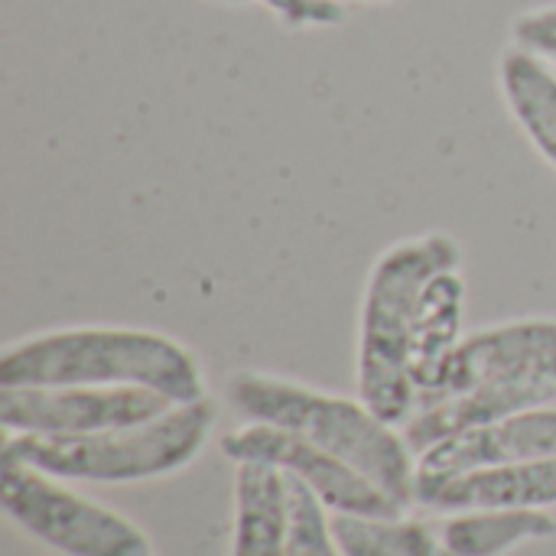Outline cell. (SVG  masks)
Instances as JSON below:
<instances>
[{"label":"cell","instance_id":"6da1fadb","mask_svg":"<svg viewBox=\"0 0 556 556\" xmlns=\"http://www.w3.org/2000/svg\"><path fill=\"white\" fill-rule=\"evenodd\" d=\"M556 401V319L528 316L466 332L437 388L401 427L420 456L463 430Z\"/></svg>","mask_w":556,"mask_h":556},{"label":"cell","instance_id":"7a4b0ae2","mask_svg":"<svg viewBox=\"0 0 556 556\" xmlns=\"http://www.w3.org/2000/svg\"><path fill=\"white\" fill-rule=\"evenodd\" d=\"M450 267H463V244L446 231H427L394 241L368 270L358 309L355 378L358 397L394 427H404L420 407L414 349L427 290Z\"/></svg>","mask_w":556,"mask_h":556},{"label":"cell","instance_id":"3957f363","mask_svg":"<svg viewBox=\"0 0 556 556\" xmlns=\"http://www.w3.org/2000/svg\"><path fill=\"white\" fill-rule=\"evenodd\" d=\"M0 388H147L173 404L208 397L195 352L137 326H65L23 336L0 355Z\"/></svg>","mask_w":556,"mask_h":556},{"label":"cell","instance_id":"277c9868","mask_svg":"<svg viewBox=\"0 0 556 556\" xmlns=\"http://www.w3.org/2000/svg\"><path fill=\"white\" fill-rule=\"evenodd\" d=\"M228 397L244 420L270 424L316 443L371 479L404 511L414 508L417 453L410 450L404 430L381 420L362 397L329 394L264 371L235 375Z\"/></svg>","mask_w":556,"mask_h":556},{"label":"cell","instance_id":"5b68a950","mask_svg":"<svg viewBox=\"0 0 556 556\" xmlns=\"http://www.w3.org/2000/svg\"><path fill=\"white\" fill-rule=\"evenodd\" d=\"M215 427L208 397L173 404L166 414L85 437H3V453L62 482H150L182 472L199 459Z\"/></svg>","mask_w":556,"mask_h":556},{"label":"cell","instance_id":"8992f818","mask_svg":"<svg viewBox=\"0 0 556 556\" xmlns=\"http://www.w3.org/2000/svg\"><path fill=\"white\" fill-rule=\"evenodd\" d=\"M0 505L23 534L62 556H153L150 538L130 518L7 453H0Z\"/></svg>","mask_w":556,"mask_h":556},{"label":"cell","instance_id":"52a82bcc","mask_svg":"<svg viewBox=\"0 0 556 556\" xmlns=\"http://www.w3.org/2000/svg\"><path fill=\"white\" fill-rule=\"evenodd\" d=\"M222 453L235 466L238 463H264V466L280 469L283 476L300 479L306 489L316 492V498L332 515H375V518L407 515L388 492H381L358 469H352L339 456L319 450L316 443H309L290 430L248 420L244 427L222 437Z\"/></svg>","mask_w":556,"mask_h":556},{"label":"cell","instance_id":"ba28073f","mask_svg":"<svg viewBox=\"0 0 556 556\" xmlns=\"http://www.w3.org/2000/svg\"><path fill=\"white\" fill-rule=\"evenodd\" d=\"M169 407L147 388H0L3 437H85L147 424Z\"/></svg>","mask_w":556,"mask_h":556},{"label":"cell","instance_id":"9c48e42d","mask_svg":"<svg viewBox=\"0 0 556 556\" xmlns=\"http://www.w3.org/2000/svg\"><path fill=\"white\" fill-rule=\"evenodd\" d=\"M544 456H556V407H538L495 424L463 430L456 437L433 443L417 456L414 505H420L424 495H430L433 489H440L456 476L544 459Z\"/></svg>","mask_w":556,"mask_h":556},{"label":"cell","instance_id":"30bf717a","mask_svg":"<svg viewBox=\"0 0 556 556\" xmlns=\"http://www.w3.org/2000/svg\"><path fill=\"white\" fill-rule=\"evenodd\" d=\"M420 508L453 515L472 508H556V456L476 469L420 498Z\"/></svg>","mask_w":556,"mask_h":556},{"label":"cell","instance_id":"8fae6325","mask_svg":"<svg viewBox=\"0 0 556 556\" xmlns=\"http://www.w3.org/2000/svg\"><path fill=\"white\" fill-rule=\"evenodd\" d=\"M231 556H287V479L264 463H238Z\"/></svg>","mask_w":556,"mask_h":556},{"label":"cell","instance_id":"7c38bea8","mask_svg":"<svg viewBox=\"0 0 556 556\" xmlns=\"http://www.w3.org/2000/svg\"><path fill=\"white\" fill-rule=\"evenodd\" d=\"M498 91L531 147L556 169V68L541 55L508 46L498 59Z\"/></svg>","mask_w":556,"mask_h":556},{"label":"cell","instance_id":"4fadbf2b","mask_svg":"<svg viewBox=\"0 0 556 556\" xmlns=\"http://www.w3.org/2000/svg\"><path fill=\"white\" fill-rule=\"evenodd\" d=\"M551 511L538 508H472L453 511L443 525L440 544L453 556H508L528 541L554 538Z\"/></svg>","mask_w":556,"mask_h":556},{"label":"cell","instance_id":"5bb4252c","mask_svg":"<svg viewBox=\"0 0 556 556\" xmlns=\"http://www.w3.org/2000/svg\"><path fill=\"white\" fill-rule=\"evenodd\" d=\"M332 534L342 556H440L443 544L424 521L407 515H332Z\"/></svg>","mask_w":556,"mask_h":556},{"label":"cell","instance_id":"9a60e30c","mask_svg":"<svg viewBox=\"0 0 556 556\" xmlns=\"http://www.w3.org/2000/svg\"><path fill=\"white\" fill-rule=\"evenodd\" d=\"M287 479V556H342L332 534V511L300 479Z\"/></svg>","mask_w":556,"mask_h":556},{"label":"cell","instance_id":"2e32d148","mask_svg":"<svg viewBox=\"0 0 556 556\" xmlns=\"http://www.w3.org/2000/svg\"><path fill=\"white\" fill-rule=\"evenodd\" d=\"M287 29H326L345 20L342 0H254Z\"/></svg>","mask_w":556,"mask_h":556},{"label":"cell","instance_id":"e0dca14e","mask_svg":"<svg viewBox=\"0 0 556 556\" xmlns=\"http://www.w3.org/2000/svg\"><path fill=\"white\" fill-rule=\"evenodd\" d=\"M511 42L556 68V3H541L518 13L511 23Z\"/></svg>","mask_w":556,"mask_h":556},{"label":"cell","instance_id":"ac0fdd59","mask_svg":"<svg viewBox=\"0 0 556 556\" xmlns=\"http://www.w3.org/2000/svg\"><path fill=\"white\" fill-rule=\"evenodd\" d=\"M355 3H397V0H355Z\"/></svg>","mask_w":556,"mask_h":556},{"label":"cell","instance_id":"d6986e66","mask_svg":"<svg viewBox=\"0 0 556 556\" xmlns=\"http://www.w3.org/2000/svg\"><path fill=\"white\" fill-rule=\"evenodd\" d=\"M225 3H251V0H225Z\"/></svg>","mask_w":556,"mask_h":556},{"label":"cell","instance_id":"ffe728a7","mask_svg":"<svg viewBox=\"0 0 556 556\" xmlns=\"http://www.w3.org/2000/svg\"><path fill=\"white\" fill-rule=\"evenodd\" d=\"M440 556H453V554H446V551H443V554H440Z\"/></svg>","mask_w":556,"mask_h":556}]
</instances>
